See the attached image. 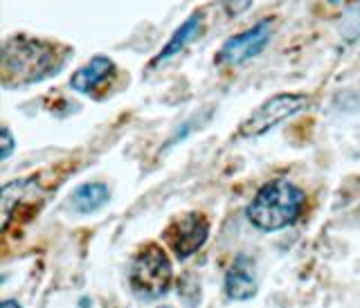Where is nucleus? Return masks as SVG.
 <instances>
[{"label":"nucleus","instance_id":"nucleus-2","mask_svg":"<svg viewBox=\"0 0 360 308\" xmlns=\"http://www.w3.org/2000/svg\"><path fill=\"white\" fill-rule=\"evenodd\" d=\"M304 210V191L288 180H273L257 191L248 205V219L264 232L284 230L297 221Z\"/></svg>","mask_w":360,"mask_h":308},{"label":"nucleus","instance_id":"nucleus-14","mask_svg":"<svg viewBox=\"0 0 360 308\" xmlns=\"http://www.w3.org/2000/svg\"><path fill=\"white\" fill-rule=\"evenodd\" d=\"M0 308H20V306H18V302H14V300H5L3 304H0Z\"/></svg>","mask_w":360,"mask_h":308},{"label":"nucleus","instance_id":"nucleus-10","mask_svg":"<svg viewBox=\"0 0 360 308\" xmlns=\"http://www.w3.org/2000/svg\"><path fill=\"white\" fill-rule=\"evenodd\" d=\"M110 191L101 182H90V185H82L72 193V207L82 214L97 212L101 205H106Z\"/></svg>","mask_w":360,"mask_h":308},{"label":"nucleus","instance_id":"nucleus-12","mask_svg":"<svg viewBox=\"0 0 360 308\" xmlns=\"http://www.w3.org/2000/svg\"><path fill=\"white\" fill-rule=\"evenodd\" d=\"M250 3H252V0H223V5H225V9H228L230 16L243 14V11L250 7Z\"/></svg>","mask_w":360,"mask_h":308},{"label":"nucleus","instance_id":"nucleus-9","mask_svg":"<svg viewBox=\"0 0 360 308\" xmlns=\"http://www.w3.org/2000/svg\"><path fill=\"white\" fill-rule=\"evenodd\" d=\"M200 27H202V11H194L183 25H180L178 30H176V34L172 37V41H169L165 48L160 50V54L155 56L153 59V65H158V63H162V61H167V59H172L174 54H178L180 50L185 48V45L189 43V41H194L198 34H200Z\"/></svg>","mask_w":360,"mask_h":308},{"label":"nucleus","instance_id":"nucleus-1","mask_svg":"<svg viewBox=\"0 0 360 308\" xmlns=\"http://www.w3.org/2000/svg\"><path fill=\"white\" fill-rule=\"evenodd\" d=\"M72 50L68 45L43 41L34 37H11L3 45V75L5 88L25 86L34 82H43L56 75L65 65Z\"/></svg>","mask_w":360,"mask_h":308},{"label":"nucleus","instance_id":"nucleus-15","mask_svg":"<svg viewBox=\"0 0 360 308\" xmlns=\"http://www.w3.org/2000/svg\"><path fill=\"white\" fill-rule=\"evenodd\" d=\"M165 308H169V306H165Z\"/></svg>","mask_w":360,"mask_h":308},{"label":"nucleus","instance_id":"nucleus-7","mask_svg":"<svg viewBox=\"0 0 360 308\" xmlns=\"http://www.w3.org/2000/svg\"><path fill=\"white\" fill-rule=\"evenodd\" d=\"M112 72H115V63H112L108 56L99 54V56H95V59H90L86 65L79 68L70 79V86L77 90V93L93 95L108 82V79L112 77Z\"/></svg>","mask_w":360,"mask_h":308},{"label":"nucleus","instance_id":"nucleus-8","mask_svg":"<svg viewBox=\"0 0 360 308\" xmlns=\"http://www.w3.org/2000/svg\"><path fill=\"white\" fill-rule=\"evenodd\" d=\"M225 293H228L230 300H236V302L250 300L257 293L252 261L248 257H239L234 261V266L230 268L228 277H225Z\"/></svg>","mask_w":360,"mask_h":308},{"label":"nucleus","instance_id":"nucleus-5","mask_svg":"<svg viewBox=\"0 0 360 308\" xmlns=\"http://www.w3.org/2000/svg\"><path fill=\"white\" fill-rule=\"evenodd\" d=\"M162 236L178 259H187L205 245L210 236V223L202 214L189 212L169 223Z\"/></svg>","mask_w":360,"mask_h":308},{"label":"nucleus","instance_id":"nucleus-6","mask_svg":"<svg viewBox=\"0 0 360 308\" xmlns=\"http://www.w3.org/2000/svg\"><path fill=\"white\" fill-rule=\"evenodd\" d=\"M270 34H273V23H270V18L259 20L255 27L236 34V37H232L228 43H225L217 56V61L236 65V63L252 59V56H257L268 45Z\"/></svg>","mask_w":360,"mask_h":308},{"label":"nucleus","instance_id":"nucleus-13","mask_svg":"<svg viewBox=\"0 0 360 308\" xmlns=\"http://www.w3.org/2000/svg\"><path fill=\"white\" fill-rule=\"evenodd\" d=\"M11 149H14V140H11V133H9V129H3V153H0V158L7 160L9 153H11Z\"/></svg>","mask_w":360,"mask_h":308},{"label":"nucleus","instance_id":"nucleus-11","mask_svg":"<svg viewBox=\"0 0 360 308\" xmlns=\"http://www.w3.org/2000/svg\"><path fill=\"white\" fill-rule=\"evenodd\" d=\"M342 34L347 37V41H354L360 37V5L354 7L349 14L345 16V23H342Z\"/></svg>","mask_w":360,"mask_h":308},{"label":"nucleus","instance_id":"nucleus-4","mask_svg":"<svg viewBox=\"0 0 360 308\" xmlns=\"http://www.w3.org/2000/svg\"><path fill=\"white\" fill-rule=\"evenodd\" d=\"M309 101L311 99L302 93H281V95L270 97L252 113V115H248L241 122L239 135L241 138H257V135H264L266 131L275 129L277 124H281L284 120L297 115L300 110L309 106Z\"/></svg>","mask_w":360,"mask_h":308},{"label":"nucleus","instance_id":"nucleus-3","mask_svg":"<svg viewBox=\"0 0 360 308\" xmlns=\"http://www.w3.org/2000/svg\"><path fill=\"white\" fill-rule=\"evenodd\" d=\"M172 261L155 243L144 245L131 264V288L146 300H155L172 286Z\"/></svg>","mask_w":360,"mask_h":308}]
</instances>
